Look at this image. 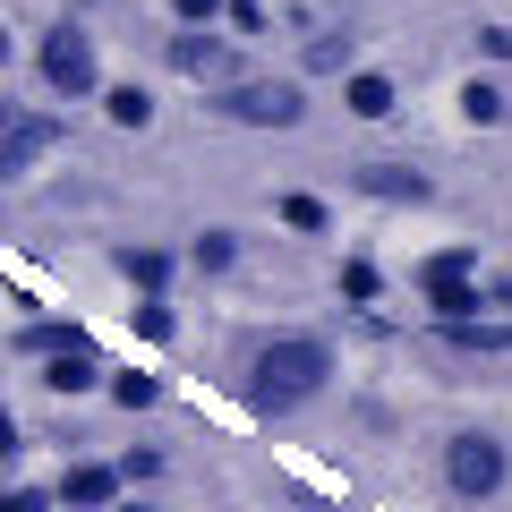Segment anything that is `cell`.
<instances>
[{
	"label": "cell",
	"mask_w": 512,
	"mask_h": 512,
	"mask_svg": "<svg viewBox=\"0 0 512 512\" xmlns=\"http://www.w3.org/2000/svg\"><path fill=\"white\" fill-rule=\"evenodd\" d=\"M333 376V350L316 342V333H274V342H256L248 367H239V402L256 410V419H282V410L316 402Z\"/></svg>",
	"instance_id": "obj_1"
},
{
	"label": "cell",
	"mask_w": 512,
	"mask_h": 512,
	"mask_svg": "<svg viewBox=\"0 0 512 512\" xmlns=\"http://www.w3.org/2000/svg\"><path fill=\"white\" fill-rule=\"evenodd\" d=\"M35 69H43V86H52V103H77V94L103 86V69H94V35H86L77 18H52V26H43Z\"/></svg>",
	"instance_id": "obj_2"
},
{
	"label": "cell",
	"mask_w": 512,
	"mask_h": 512,
	"mask_svg": "<svg viewBox=\"0 0 512 512\" xmlns=\"http://www.w3.org/2000/svg\"><path fill=\"white\" fill-rule=\"evenodd\" d=\"M419 291H427V308H436V325H478V308L495 299V291H478L470 248H436L419 265Z\"/></svg>",
	"instance_id": "obj_3"
},
{
	"label": "cell",
	"mask_w": 512,
	"mask_h": 512,
	"mask_svg": "<svg viewBox=\"0 0 512 512\" xmlns=\"http://www.w3.org/2000/svg\"><path fill=\"white\" fill-rule=\"evenodd\" d=\"M504 444L487 436V427H461L453 444H444V487L461 495V504H487V495H504Z\"/></svg>",
	"instance_id": "obj_4"
},
{
	"label": "cell",
	"mask_w": 512,
	"mask_h": 512,
	"mask_svg": "<svg viewBox=\"0 0 512 512\" xmlns=\"http://www.w3.org/2000/svg\"><path fill=\"white\" fill-rule=\"evenodd\" d=\"M214 111H222V120H248V128H299V120H308V94L231 77V86H214Z\"/></svg>",
	"instance_id": "obj_5"
},
{
	"label": "cell",
	"mask_w": 512,
	"mask_h": 512,
	"mask_svg": "<svg viewBox=\"0 0 512 512\" xmlns=\"http://www.w3.org/2000/svg\"><path fill=\"white\" fill-rule=\"evenodd\" d=\"M163 60H171V69H180V77H222V86H231V77H239V52H231V43H222V35H214V26H197V35H188V26H180V35L163 43Z\"/></svg>",
	"instance_id": "obj_6"
},
{
	"label": "cell",
	"mask_w": 512,
	"mask_h": 512,
	"mask_svg": "<svg viewBox=\"0 0 512 512\" xmlns=\"http://www.w3.org/2000/svg\"><path fill=\"white\" fill-rule=\"evenodd\" d=\"M52 146H60V111H9V137H0V163L9 171H35Z\"/></svg>",
	"instance_id": "obj_7"
},
{
	"label": "cell",
	"mask_w": 512,
	"mask_h": 512,
	"mask_svg": "<svg viewBox=\"0 0 512 512\" xmlns=\"http://www.w3.org/2000/svg\"><path fill=\"white\" fill-rule=\"evenodd\" d=\"M359 197H376V205H427L436 188H427V171H410V163H359Z\"/></svg>",
	"instance_id": "obj_8"
},
{
	"label": "cell",
	"mask_w": 512,
	"mask_h": 512,
	"mask_svg": "<svg viewBox=\"0 0 512 512\" xmlns=\"http://www.w3.org/2000/svg\"><path fill=\"white\" fill-rule=\"evenodd\" d=\"M120 478H128V470H111V461H77V470L60 478V504L94 512V504H111V495H120Z\"/></svg>",
	"instance_id": "obj_9"
},
{
	"label": "cell",
	"mask_w": 512,
	"mask_h": 512,
	"mask_svg": "<svg viewBox=\"0 0 512 512\" xmlns=\"http://www.w3.org/2000/svg\"><path fill=\"white\" fill-rule=\"evenodd\" d=\"M342 94H350V111H359V120H393V77H384V69H350Z\"/></svg>",
	"instance_id": "obj_10"
},
{
	"label": "cell",
	"mask_w": 512,
	"mask_h": 512,
	"mask_svg": "<svg viewBox=\"0 0 512 512\" xmlns=\"http://www.w3.org/2000/svg\"><path fill=\"white\" fill-rule=\"evenodd\" d=\"M26 350H43V359H86V325H69V316H52V325H26Z\"/></svg>",
	"instance_id": "obj_11"
},
{
	"label": "cell",
	"mask_w": 512,
	"mask_h": 512,
	"mask_svg": "<svg viewBox=\"0 0 512 512\" xmlns=\"http://www.w3.org/2000/svg\"><path fill=\"white\" fill-rule=\"evenodd\" d=\"M299 60H308V77H342L350 69V35L342 26H316V35L299 43Z\"/></svg>",
	"instance_id": "obj_12"
},
{
	"label": "cell",
	"mask_w": 512,
	"mask_h": 512,
	"mask_svg": "<svg viewBox=\"0 0 512 512\" xmlns=\"http://www.w3.org/2000/svg\"><path fill=\"white\" fill-rule=\"evenodd\" d=\"M120 274L137 282L146 299H163V291H171V256H163V248H120Z\"/></svg>",
	"instance_id": "obj_13"
},
{
	"label": "cell",
	"mask_w": 512,
	"mask_h": 512,
	"mask_svg": "<svg viewBox=\"0 0 512 512\" xmlns=\"http://www.w3.org/2000/svg\"><path fill=\"white\" fill-rule=\"evenodd\" d=\"M453 350H478V359H504L512 350V325H436Z\"/></svg>",
	"instance_id": "obj_14"
},
{
	"label": "cell",
	"mask_w": 512,
	"mask_h": 512,
	"mask_svg": "<svg viewBox=\"0 0 512 512\" xmlns=\"http://www.w3.org/2000/svg\"><path fill=\"white\" fill-rule=\"evenodd\" d=\"M342 299H350V308H376V299H384V265H376V256H350V265H342Z\"/></svg>",
	"instance_id": "obj_15"
},
{
	"label": "cell",
	"mask_w": 512,
	"mask_h": 512,
	"mask_svg": "<svg viewBox=\"0 0 512 512\" xmlns=\"http://www.w3.org/2000/svg\"><path fill=\"white\" fill-rule=\"evenodd\" d=\"M274 214H282V231H299V239H316V231H325V197H308V188H291V197H282Z\"/></svg>",
	"instance_id": "obj_16"
},
{
	"label": "cell",
	"mask_w": 512,
	"mask_h": 512,
	"mask_svg": "<svg viewBox=\"0 0 512 512\" xmlns=\"http://www.w3.org/2000/svg\"><path fill=\"white\" fill-rule=\"evenodd\" d=\"M103 111H111V128H146V120H154V94H146V86H111Z\"/></svg>",
	"instance_id": "obj_17"
},
{
	"label": "cell",
	"mask_w": 512,
	"mask_h": 512,
	"mask_svg": "<svg viewBox=\"0 0 512 512\" xmlns=\"http://www.w3.org/2000/svg\"><path fill=\"white\" fill-rule=\"evenodd\" d=\"M43 384H52V393H86L94 384V350L86 359H43Z\"/></svg>",
	"instance_id": "obj_18"
},
{
	"label": "cell",
	"mask_w": 512,
	"mask_h": 512,
	"mask_svg": "<svg viewBox=\"0 0 512 512\" xmlns=\"http://www.w3.org/2000/svg\"><path fill=\"white\" fill-rule=\"evenodd\" d=\"M197 265H205V274H231V265H239V239L231 231H197Z\"/></svg>",
	"instance_id": "obj_19"
},
{
	"label": "cell",
	"mask_w": 512,
	"mask_h": 512,
	"mask_svg": "<svg viewBox=\"0 0 512 512\" xmlns=\"http://www.w3.org/2000/svg\"><path fill=\"white\" fill-rule=\"evenodd\" d=\"M461 111L470 120H512V94L504 86H461Z\"/></svg>",
	"instance_id": "obj_20"
},
{
	"label": "cell",
	"mask_w": 512,
	"mask_h": 512,
	"mask_svg": "<svg viewBox=\"0 0 512 512\" xmlns=\"http://www.w3.org/2000/svg\"><path fill=\"white\" fill-rule=\"evenodd\" d=\"M111 402H120V410H146L154 402V376H146V367H120V376H111Z\"/></svg>",
	"instance_id": "obj_21"
},
{
	"label": "cell",
	"mask_w": 512,
	"mask_h": 512,
	"mask_svg": "<svg viewBox=\"0 0 512 512\" xmlns=\"http://www.w3.org/2000/svg\"><path fill=\"white\" fill-rule=\"evenodd\" d=\"M137 333H146V342H171V333H180L171 299H137Z\"/></svg>",
	"instance_id": "obj_22"
},
{
	"label": "cell",
	"mask_w": 512,
	"mask_h": 512,
	"mask_svg": "<svg viewBox=\"0 0 512 512\" xmlns=\"http://www.w3.org/2000/svg\"><path fill=\"white\" fill-rule=\"evenodd\" d=\"M222 9H231V0H171V18H180V26H188V35H197V26H214V18H222Z\"/></svg>",
	"instance_id": "obj_23"
},
{
	"label": "cell",
	"mask_w": 512,
	"mask_h": 512,
	"mask_svg": "<svg viewBox=\"0 0 512 512\" xmlns=\"http://www.w3.org/2000/svg\"><path fill=\"white\" fill-rule=\"evenodd\" d=\"M222 26H231V35H265V0H231Z\"/></svg>",
	"instance_id": "obj_24"
},
{
	"label": "cell",
	"mask_w": 512,
	"mask_h": 512,
	"mask_svg": "<svg viewBox=\"0 0 512 512\" xmlns=\"http://www.w3.org/2000/svg\"><path fill=\"white\" fill-rule=\"evenodd\" d=\"M52 504H60V487H9L0 512H52Z\"/></svg>",
	"instance_id": "obj_25"
},
{
	"label": "cell",
	"mask_w": 512,
	"mask_h": 512,
	"mask_svg": "<svg viewBox=\"0 0 512 512\" xmlns=\"http://www.w3.org/2000/svg\"><path fill=\"white\" fill-rule=\"evenodd\" d=\"M478 52H487V60H512V26H478Z\"/></svg>",
	"instance_id": "obj_26"
},
{
	"label": "cell",
	"mask_w": 512,
	"mask_h": 512,
	"mask_svg": "<svg viewBox=\"0 0 512 512\" xmlns=\"http://www.w3.org/2000/svg\"><path fill=\"white\" fill-rule=\"evenodd\" d=\"M495 308H504V316H512V274H504V282H495Z\"/></svg>",
	"instance_id": "obj_27"
},
{
	"label": "cell",
	"mask_w": 512,
	"mask_h": 512,
	"mask_svg": "<svg viewBox=\"0 0 512 512\" xmlns=\"http://www.w3.org/2000/svg\"><path fill=\"white\" fill-rule=\"evenodd\" d=\"M120 512H146V504H120Z\"/></svg>",
	"instance_id": "obj_28"
}]
</instances>
